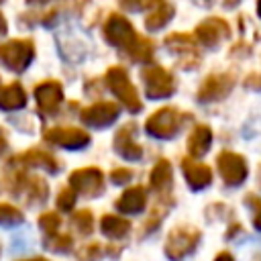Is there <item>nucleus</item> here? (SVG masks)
Instances as JSON below:
<instances>
[{
	"label": "nucleus",
	"instance_id": "1",
	"mask_svg": "<svg viewBox=\"0 0 261 261\" xmlns=\"http://www.w3.org/2000/svg\"><path fill=\"white\" fill-rule=\"evenodd\" d=\"M104 39L112 45L118 47L122 51H126L135 61H149L151 53H153V45L151 41H147L145 37H141L133 24L120 16V14H110L106 24H104Z\"/></svg>",
	"mask_w": 261,
	"mask_h": 261
},
{
	"label": "nucleus",
	"instance_id": "2",
	"mask_svg": "<svg viewBox=\"0 0 261 261\" xmlns=\"http://www.w3.org/2000/svg\"><path fill=\"white\" fill-rule=\"evenodd\" d=\"M106 84H108L110 92L122 102V106L128 112H139L141 110V98H139L133 82L128 80V73L120 65H114L106 71Z\"/></svg>",
	"mask_w": 261,
	"mask_h": 261
},
{
	"label": "nucleus",
	"instance_id": "3",
	"mask_svg": "<svg viewBox=\"0 0 261 261\" xmlns=\"http://www.w3.org/2000/svg\"><path fill=\"white\" fill-rule=\"evenodd\" d=\"M184 120H186L184 112H179L173 106H167V108H161V110L153 112L147 118L145 130L151 137H157V139H171V137L177 135V130L181 128Z\"/></svg>",
	"mask_w": 261,
	"mask_h": 261
},
{
	"label": "nucleus",
	"instance_id": "4",
	"mask_svg": "<svg viewBox=\"0 0 261 261\" xmlns=\"http://www.w3.org/2000/svg\"><path fill=\"white\" fill-rule=\"evenodd\" d=\"M35 57V45L29 39H10L0 45V63L10 71H24Z\"/></svg>",
	"mask_w": 261,
	"mask_h": 261
},
{
	"label": "nucleus",
	"instance_id": "5",
	"mask_svg": "<svg viewBox=\"0 0 261 261\" xmlns=\"http://www.w3.org/2000/svg\"><path fill=\"white\" fill-rule=\"evenodd\" d=\"M141 77L145 82V92L151 100H163V98H169L175 92L173 75L157 63L145 65L143 71H141Z\"/></svg>",
	"mask_w": 261,
	"mask_h": 261
},
{
	"label": "nucleus",
	"instance_id": "6",
	"mask_svg": "<svg viewBox=\"0 0 261 261\" xmlns=\"http://www.w3.org/2000/svg\"><path fill=\"white\" fill-rule=\"evenodd\" d=\"M200 243V230L194 226H177L169 232L165 243V255L171 261H179L190 255Z\"/></svg>",
	"mask_w": 261,
	"mask_h": 261
},
{
	"label": "nucleus",
	"instance_id": "7",
	"mask_svg": "<svg viewBox=\"0 0 261 261\" xmlns=\"http://www.w3.org/2000/svg\"><path fill=\"white\" fill-rule=\"evenodd\" d=\"M69 188L75 194H84L88 198H96L104 190V173L98 167H82L71 171Z\"/></svg>",
	"mask_w": 261,
	"mask_h": 261
},
{
	"label": "nucleus",
	"instance_id": "8",
	"mask_svg": "<svg viewBox=\"0 0 261 261\" xmlns=\"http://www.w3.org/2000/svg\"><path fill=\"white\" fill-rule=\"evenodd\" d=\"M216 165L220 171V177L226 186H241L247 179V161L243 155L232 153V151H222L216 157Z\"/></svg>",
	"mask_w": 261,
	"mask_h": 261
},
{
	"label": "nucleus",
	"instance_id": "9",
	"mask_svg": "<svg viewBox=\"0 0 261 261\" xmlns=\"http://www.w3.org/2000/svg\"><path fill=\"white\" fill-rule=\"evenodd\" d=\"M234 88V75L230 73H210L198 88L200 102H216L230 94Z\"/></svg>",
	"mask_w": 261,
	"mask_h": 261
},
{
	"label": "nucleus",
	"instance_id": "10",
	"mask_svg": "<svg viewBox=\"0 0 261 261\" xmlns=\"http://www.w3.org/2000/svg\"><path fill=\"white\" fill-rule=\"evenodd\" d=\"M165 47L173 51L175 55H181L179 65L181 67H196L200 61V53L196 47V39L184 33H171L165 37Z\"/></svg>",
	"mask_w": 261,
	"mask_h": 261
},
{
	"label": "nucleus",
	"instance_id": "11",
	"mask_svg": "<svg viewBox=\"0 0 261 261\" xmlns=\"http://www.w3.org/2000/svg\"><path fill=\"white\" fill-rule=\"evenodd\" d=\"M228 35H230L228 22L222 20V18H218V16H210V18L202 20V22L196 27V39H198L206 49L218 47Z\"/></svg>",
	"mask_w": 261,
	"mask_h": 261
},
{
	"label": "nucleus",
	"instance_id": "12",
	"mask_svg": "<svg viewBox=\"0 0 261 261\" xmlns=\"http://www.w3.org/2000/svg\"><path fill=\"white\" fill-rule=\"evenodd\" d=\"M45 141L63 149H84L90 143V135L75 126H55L45 133Z\"/></svg>",
	"mask_w": 261,
	"mask_h": 261
},
{
	"label": "nucleus",
	"instance_id": "13",
	"mask_svg": "<svg viewBox=\"0 0 261 261\" xmlns=\"http://www.w3.org/2000/svg\"><path fill=\"white\" fill-rule=\"evenodd\" d=\"M118 114H120L118 104H114V102H96L90 108L82 110V122L86 126H92V128H102V126L112 124L118 118Z\"/></svg>",
	"mask_w": 261,
	"mask_h": 261
},
{
	"label": "nucleus",
	"instance_id": "14",
	"mask_svg": "<svg viewBox=\"0 0 261 261\" xmlns=\"http://www.w3.org/2000/svg\"><path fill=\"white\" fill-rule=\"evenodd\" d=\"M35 98H37V106L39 112L45 116H53L63 100V88L59 82H43L35 88Z\"/></svg>",
	"mask_w": 261,
	"mask_h": 261
},
{
	"label": "nucleus",
	"instance_id": "15",
	"mask_svg": "<svg viewBox=\"0 0 261 261\" xmlns=\"http://www.w3.org/2000/svg\"><path fill=\"white\" fill-rule=\"evenodd\" d=\"M181 171L192 190H204L212 181V171L208 165L198 163L194 157H184L181 159Z\"/></svg>",
	"mask_w": 261,
	"mask_h": 261
},
{
	"label": "nucleus",
	"instance_id": "16",
	"mask_svg": "<svg viewBox=\"0 0 261 261\" xmlns=\"http://www.w3.org/2000/svg\"><path fill=\"white\" fill-rule=\"evenodd\" d=\"M133 128H135V124H124L122 128H118V133L114 137V151L126 161H139L143 155L141 145L133 141V133H135Z\"/></svg>",
	"mask_w": 261,
	"mask_h": 261
},
{
	"label": "nucleus",
	"instance_id": "17",
	"mask_svg": "<svg viewBox=\"0 0 261 261\" xmlns=\"http://www.w3.org/2000/svg\"><path fill=\"white\" fill-rule=\"evenodd\" d=\"M149 14L145 18V27L149 31L163 29L173 18V6L167 0H149Z\"/></svg>",
	"mask_w": 261,
	"mask_h": 261
},
{
	"label": "nucleus",
	"instance_id": "18",
	"mask_svg": "<svg viewBox=\"0 0 261 261\" xmlns=\"http://www.w3.org/2000/svg\"><path fill=\"white\" fill-rule=\"evenodd\" d=\"M147 204V192L141 186L128 188L122 192V196L116 200V208L122 214H139Z\"/></svg>",
	"mask_w": 261,
	"mask_h": 261
},
{
	"label": "nucleus",
	"instance_id": "19",
	"mask_svg": "<svg viewBox=\"0 0 261 261\" xmlns=\"http://www.w3.org/2000/svg\"><path fill=\"white\" fill-rule=\"evenodd\" d=\"M173 184V171H171V163L167 159H159L155 163V167L151 169V188L159 194L165 196L169 192Z\"/></svg>",
	"mask_w": 261,
	"mask_h": 261
},
{
	"label": "nucleus",
	"instance_id": "20",
	"mask_svg": "<svg viewBox=\"0 0 261 261\" xmlns=\"http://www.w3.org/2000/svg\"><path fill=\"white\" fill-rule=\"evenodd\" d=\"M27 104V92L18 82H12L0 90V108L10 112V110H20Z\"/></svg>",
	"mask_w": 261,
	"mask_h": 261
},
{
	"label": "nucleus",
	"instance_id": "21",
	"mask_svg": "<svg viewBox=\"0 0 261 261\" xmlns=\"http://www.w3.org/2000/svg\"><path fill=\"white\" fill-rule=\"evenodd\" d=\"M212 145V130L206 124H198L192 135L188 137V151L190 157H202Z\"/></svg>",
	"mask_w": 261,
	"mask_h": 261
},
{
	"label": "nucleus",
	"instance_id": "22",
	"mask_svg": "<svg viewBox=\"0 0 261 261\" xmlns=\"http://www.w3.org/2000/svg\"><path fill=\"white\" fill-rule=\"evenodd\" d=\"M18 161H22L24 165H31V167H43L49 173H57V169H59L55 157L49 155L47 151H41V149H29L27 153H22L18 157Z\"/></svg>",
	"mask_w": 261,
	"mask_h": 261
},
{
	"label": "nucleus",
	"instance_id": "23",
	"mask_svg": "<svg viewBox=\"0 0 261 261\" xmlns=\"http://www.w3.org/2000/svg\"><path fill=\"white\" fill-rule=\"evenodd\" d=\"M100 230L108 239H120L130 230V222L126 218H122V216L104 214L102 220H100Z\"/></svg>",
	"mask_w": 261,
	"mask_h": 261
},
{
	"label": "nucleus",
	"instance_id": "24",
	"mask_svg": "<svg viewBox=\"0 0 261 261\" xmlns=\"http://www.w3.org/2000/svg\"><path fill=\"white\" fill-rule=\"evenodd\" d=\"M22 220H24V216H22V212L16 206L0 202V226H16Z\"/></svg>",
	"mask_w": 261,
	"mask_h": 261
},
{
	"label": "nucleus",
	"instance_id": "25",
	"mask_svg": "<svg viewBox=\"0 0 261 261\" xmlns=\"http://www.w3.org/2000/svg\"><path fill=\"white\" fill-rule=\"evenodd\" d=\"M59 224H61V218L57 216V212H45V214L39 216V226H41L49 237L57 232Z\"/></svg>",
	"mask_w": 261,
	"mask_h": 261
},
{
	"label": "nucleus",
	"instance_id": "26",
	"mask_svg": "<svg viewBox=\"0 0 261 261\" xmlns=\"http://www.w3.org/2000/svg\"><path fill=\"white\" fill-rule=\"evenodd\" d=\"M73 226L82 232V234H90L92 232V212L90 210H80L73 214Z\"/></svg>",
	"mask_w": 261,
	"mask_h": 261
},
{
	"label": "nucleus",
	"instance_id": "27",
	"mask_svg": "<svg viewBox=\"0 0 261 261\" xmlns=\"http://www.w3.org/2000/svg\"><path fill=\"white\" fill-rule=\"evenodd\" d=\"M73 204H75V192L71 188L61 190L59 196H57V208L63 210V212H69L73 208Z\"/></svg>",
	"mask_w": 261,
	"mask_h": 261
},
{
	"label": "nucleus",
	"instance_id": "28",
	"mask_svg": "<svg viewBox=\"0 0 261 261\" xmlns=\"http://www.w3.org/2000/svg\"><path fill=\"white\" fill-rule=\"evenodd\" d=\"M51 241L47 243V247L49 249H53V251H59V253H65V251H69L71 249V239L67 237V234H57V237H49Z\"/></svg>",
	"mask_w": 261,
	"mask_h": 261
},
{
	"label": "nucleus",
	"instance_id": "29",
	"mask_svg": "<svg viewBox=\"0 0 261 261\" xmlns=\"http://www.w3.org/2000/svg\"><path fill=\"white\" fill-rule=\"evenodd\" d=\"M110 179H112V184H126V181H130L133 179V171L128 169V167H118V169H114L112 173H110Z\"/></svg>",
	"mask_w": 261,
	"mask_h": 261
},
{
	"label": "nucleus",
	"instance_id": "30",
	"mask_svg": "<svg viewBox=\"0 0 261 261\" xmlns=\"http://www.w3.org/2000/svg\"><path fill=\"white\" fill-rule=\"evenodd\" d=\"M100 257H102V253H100V245L98 243H92L90 247H84L82 253H80V259L82 261H96Z\"/></svg>",
	"mask_w": 261,
	"mask_h": 261
},
{
	"label": "nucleus",
	"instance_id": "31",
	"mask_svg": "<svg viewBox=\"0 0 261 261\" xmlns=\"http://www.w3.org/2000/svg\"><path fill=\"white\" fill-rule=\"evenodd\" d=\"M118 4L124 8V10H130V12H135V10H139V8H143V0H118Z\"/></svg>",
	"mask_w": 261,
	"mask_h": 261
},
{
	"label": "nucleus",
	"instance_id": "32",
	"mask_svg": "<svg viewBox=\"0 0 261 261\" xmlns=\"http://www.w3.org/2000/svg\"><path fill=\"white\" fill-rule=\"evenodd\" d=\"M247 86H249V88H255V90H261V75H259V77L249 75V77H247Z\"/></svg>",
	"mask_w": 261,
	"mask_h": 261
},
{
	"label": "nucleus",
	"instance_id": "33",
	"mask_svg": "<svg viewBox=\"0 0 261 261\" xmlns=\"http://www.w3.org/2000/svg\"><path fill=\"white\" fill-rule=\"evenodd\" d=\"M214 261H234V259H232V255H230V253L222 251V253H218V255H216V259H214Z\"/></svg>",
	"mask_w": 261,
	"mask_h": 261
},
{
	"label": "nucleus",
	"instance_id": "34",
	"mask_svg": "<svg viewBox=\"0 0 261 261\" xmlns=\"http://www.w3.org/2000/svg\"><path fill=\"white\" fill-rule=\"evenodd\" d=\"M259 204H261V202H259ZM253 224H255L257 230H261V206H259V212H257L255 218H253Z\"/></svg>",
	"mask_w": 261,
	"mask_h": 261
},
{
	"label": "nucleus",
	"instance_id": "35",
	"mask_svg": "<svg viewBox=\"0 0 261 261\" xmlns=\"http://www.w3.org/2000/svg\"><path fill=\"white\" fill-rule=\"evenodd\" d=\"M6 31H8V22H6V18L0 14V37L6 35Z\"/></svg>",
	"mask_w": 261,
	"mask_h": 261
},
{
	"label": "nucleus",
	"instance_id": "36",
	"mask_svg": "<svg viewBox=\"0 0 261 261\" xmlns=\"http://www.w3.org/2000/svg\"><path fill=\"white\" fill-rule=\"evenodd\" d=\"M29 4H45V2H49V0H27Z\"/></svg>",
	"mask_w": 261,
	"mask_h": 261
},
{
	"label": "nucleus",
	"instance_id": "37",
	"mask_svg": "<svg viewBox=\"0 0 261 261\" xmlns=\"http://www.w3.org/2000/svg\"><path fill=\"white\" fill-rule=\"evenodd\" d=\"M237 2H239V0H226V2H224V4H226V6H234V4H237Z\"/></svg>",
	"mask_w": 261,
	"mask_h": 261
},
{
	"label": "nucleus",
	"instance_id": "38",
	"mask_svg": "<svg viewBox=\"0 0 261 261\" xmlns=\"http://www.w3.org/2000/svg\"><path fill=\"white\" fill-rule=\"evenodd\" d=\"M257 14L261 16V0H257Z\"/></svg>",
	"mask_w": 261,
	"mask_h": 261
},
{
	"label": "nucleus",
	"instance_id": "39",
	"mask_svg": "<svg viewBox=\"0 0 261 261\" xmlns=\"http://www.w3.org/2000/svg\"><path fill=\"white\" fill-rule=\"evenodd\" d=\"M27 261H47L45 257H35V259H27Z\"/></svg>",
	"mask_w": 261,
	"mask_h": 261
},
{
	"label": "nucleus",
	"instance_id": "40",
	"mask_svg": "<svg viewBox=\"0 0 261 261\" xmlns=\"http://www.w3.org/2000/svg\"><path fill=\"white\" fill-rule=\"evenodd\" d=\"M4 145H6V143H4V139L0 137V153H2V149H4Z\"/></svg>",
	"mask_w": 261,
	"mask_h": 261
}]
</instances>
